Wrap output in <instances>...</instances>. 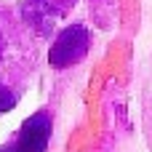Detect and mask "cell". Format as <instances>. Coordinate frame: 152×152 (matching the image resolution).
Segmentation results:
<instances>
[{
	"instance_id": "3957f363",
	"label": "cell",
	"mask_w": 152,
	"mask_h": 152,
	"mask_svg": "<svg viewBox=\"0 0 152 152\" xmlns=\"http://www.w3.org/2000/svg\"><path fill=\"white\" fill-rule=\"evenodd\" d=\"M13 104H16V96H13L8 88H3V86H0V112L13 110Z\"/></svg>"
},
{
	"instance_id": "7a4b0ae2",
	"label": "cell",
	"mask_w": 152,
	"mask_h": 152,
	"mask_svg": "<svg viewBox=\"0 0 152 152\" xmlns=\"http://www.w3.org/2000/svg\"><path fill=\"white\" fill-rule=\"evenodd\" d=\"M48 139H51V115L48 112H35L32 118L24 120L19 139H16V150L19 152H45L48 150Z\"/></svg>"
},
{
	"instance_id": "277c9868",
	"label": "cell",
	"mask_w": 152,
	"mask_h": 152,
	"mask_svg": "<svg viewBox=\"0 0 152 152\" xmlns=\"http://www.w3.org/2000/svg\"><path fill=\"white\" fill-rule=\"evenodd\" d=\"M0 152H19V150H16V144H13V147H3Z\"/></svg>"
},
{
	"instance_id": "6da1fadb",
	"label": "cell",
	"mask_w": 152,
	"mask_h": 152,
	"mask_svg": "<svg viewBox=\"0 0 152 152\" xmlns=\"http://www.w3.org/2000/svg\"><path fill=\"white\" fill-rule=\"evenodd\" d=\"M86 51H88V29L75 24V27H67L59 35V40L53 43L48 59H51L53 67H69V64L80 61Z\"/></svg>"
}]
</instances>
